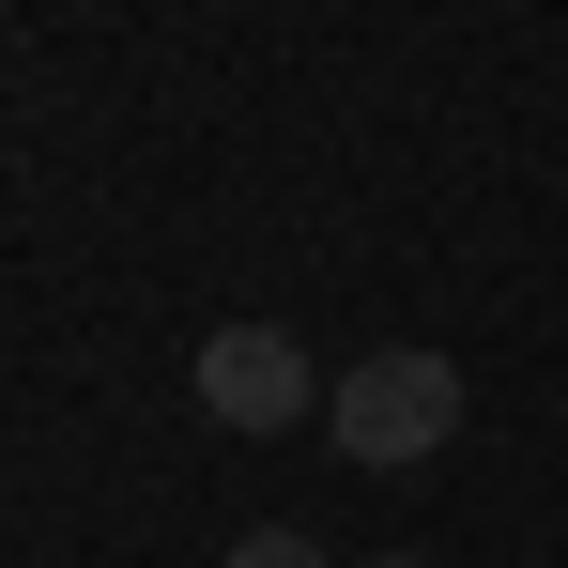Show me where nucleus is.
<instances>
[{"label":"nucleus","mask_w":568,"mask_h":568,"mask_svg":"<svg viewBox=\"0 0 568 568\" xmlns=\"http://www.w3.org/2000/svg\"><path fill=\"white\" fill-rule=\"evenodd\" d=\"M462 430V369L430 354V338H399V354H369V369H338L323 384V446L354 476H399V462H430Z\"/></svg>","instance_id":"obj_1"},{"label":"nucleus","mask_w":568,"mask_h":568,"mask_svg":"<svg viewBox=\"0 0 568 568\" xmlns=\"http://www.w3.org/2000/svg\"><path fill=\"white\" fill-rule=\"evenodd\" d=\"M200 415H215V430H246V446L323 430V369L292 354L277 323H215V338H200Z\"/></svg>","instance_id":"obj_2"},{"label":"nucleus","mask_w":568,"mask_h":568,"mask_svg":"<svg viewBox=\"0 0 568 568\" xmlns=\"http://www.w3.org/2000/svg\"><path fill=\"white\" fill-rule=\"evenodd\" d=\"M231 568H323V538H292V523H246V538H231Z\"/></svg>","instance_id":"obj_3"},{"label":"nucleus","mask_w":568,"mask_h":568,"mask_svg":"<svg viewBox=\"0 0 568 568\" xmlns=\"http://www.w3.org/2000/svg\"><path fill=\"white\" fill-rule=\"evenodd\" d=\"M369 568H446V554H369Z\"/></svg>","instance_id":"obj_4"}]
</instances>
